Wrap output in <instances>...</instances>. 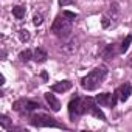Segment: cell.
<instances>
[{
  "mask_svg": "<svg viewBox=\"0 0 132 132\" xmlns=\"http://www.w3.org/2000/svg\"><path fill=\"white\" fill-rule=\"evenodd\" d=\"M42 78H44V81H47V79H48V75L44 72V73H42Z\"/></svg>",
  "mask_w": 132,
  "mask_h": 132,
  "instance_id": "22",
  "label": "cell"
},
{
  "mask_svg": "<svg viewBox=\"0 0 132 132\" xmlns=\"http://www.w3.org/2000/svg\"><path fill=\"white\" fill-rule=\"evenodd\" d=\"M13 16L17 19V20H22V19H25V16H27V8L25 6H22V5H16V6H13Z\"/></svg>",
  "mask_w": 132,
  "mask_h": 132,
  "instance_id": "12",
  "label": "cell"
},
{
  "mask_svg": "<svg viewBox=\"0 0 132 132\" xmlns=\"http://www.w3.org/2000/svg\"><path fill=\"white\" fill-rule=\"evenodd\" d=\"M51 31L61 39H67L72 33V20L69 17H65L64 14L57 16L51 25Z\"/></svg>",
  "mask_w": 132,
  "mask_h": 132,
  "instance_id": "2",
  "label": "cell"
},
{
  "mask_svg": "<svg viewBox=\"0 0 132 132\" xmlns=\"http://www.w3.org/2000/svg\"><path fill=\"white\" fill-rule=\"evenodd\" d=\"M0 126H2V129H5V130L13 129V124H11V121H10V118H8L6 115H2V117H0Z\"/></svg>",
  "mask_w": 132,
  "mask_h": 132,
  "instance_id": "14",
  "label": "cell"
},
{
  "mask_svg": "<svg viewBox=\"0 0 132 132\" xmlns=\"http://www.w3.org/2000/svg\"><path fill=\"white\" fill-rule=\"evenodd\" d=\"M126 64L129 65V67H132V54H130V56L127 57V61H126Z\"/></svg>",
  "mask_w": 132,
  "mask_h": 132,
  "instance_id": "21",
  "label": "cell"
},
{
  "mask_svg": "<svg viewBox=\"0 0 132 132\" xmlns=\"http://www.w3.org/2000/svg\"><path fill=\"white\" fill-rule=\"evenodd\" d=\"M19 57H20L22 62H28V61L33 57V51H31V50H23V51L19 53Z\"/></svg>",
  "mask_w": 132,
  "mask_h": 132,
  "instance_id": "16",
  "label": "cell"
},
{
  "mask_svg": "<svg viewBox=\"0 0 132 132\" xmlns=\"http://www.w3.org/2000/svg\"><path fill=\"white\" fill-rule=\"evenodd\" d=\"M17 36H19V39H20V42H23V44H27V42H30V39H31V34H30V31H28L27 28H22V30H19V33H17Z\"/></svg>",
  "mask_w": 132,
  "mask_h": 132,
  "instance_id": "13",
  "label": "cell"
},
{
  "mask_svg": "<svg viewBox=\"0 0 132 132\" xmlns=\"http://www.w3.org/2000/svg\"><path fill=\"white\" fill-rule=\"evenodd\" d=\"M69 113H70V118L75 120L81 115L86 113V98H79V96H75L70 104H69Z\"/></svg>",
  "mask_w": 132,
  "mask_h": 132,
  "instance_id": "4",
  "label": "cell"
},
{
  "mask_svg": "<svg viewBox=\"0 0 132 132\" xmlns=\"http://www.w3.org/2000/svg\"><path fill=\"white\" fill-rule=\"evenodd\" d=\"M47 57H48V53H47L44 48H40V47H37V48L33 51V59H34L36 62H45Z\"/></svg>",
  "mask_w": 132,
  "mask_h": 132,
  "instance_id": "10",
  "label": "cell"
},
{
  "mask_svg": "<svg viewBox=\"0 0 132 132\" xmlns=\"http://www.w3.org/2000/svg\"><path fill=\"white\" fill-rule=\"evenodd\" d=\"M45 101H47V104L50 106V109L53 110V112H59V109H61V103H59V100L53 95V93H45Z\"/></svg>",
  "mask_w": 132,
  "mask_h": 132,
  "instance_id": "9",
  "label": "cell"
},
{
  "mask_svg": "<svg viewBox=\"0 0 132 132\" xmlns=\"http://www.w3.org/2000/svg\"><path fill=\"white\" fill-rule=\"evenodd\" d=\"M115 93H117V96H118L120 101H127L129 96L132 95V86H130L129 82H124L123 86H120V87L115 90Z\"/></svg>",
  "mask_w": 132,
  "mask_h": 132,
  "instance_id": "7",
  "label": "cell"
},
{
  "mask_svg": "<svg viewBox=\"0 0 132 132\" xmlns=\"http://www.w3.org/2000/svg\"><path fill=\"white\" fill-rule=\"evenodd\" d=\"M107 76V69L104 67V65H100V67H95L90 73H87L82 79H81V87L84 90H96L101 82L104 81V78Z\"/></svg>",
  "mask_w": 132,
  "mask_h": 132,
  "instance_id": "1",
  "label": "cell"
},
{
  "mask_svg": "<svg viewBox=\"0 0 132 132\" xmlns=\"http://www.w3.org/2000/svg\"><path fill=\"white\" fill-rule=\"evenodd\" d=\"M31 124L36 127H61V124H57L54 121V118H51L50 115L45 113H34L31 115Z\"/></svg>",
  "mask_w": 132,
  "mask_h": 132,
  "instance_id": "3",
  "label": "cell"
},
{
  "mask_svg": "<svg viewBox=\"0 0 132 132\" xmlns=\"http://www.w3.org/2000/svg\"><path fill=\"white\" fill-rule=\"evenodd\" d=\"M42 22H44V17H42V14H34V16H33V23H34L36 27L42 25Z\"/></svg>",
  "mask_w": 132,
  "mask_h": 132,
  "instance_id": "18",
  "label": "cell"
},
{
  "mask_svg": "<svg viewBox=\"0 0 132 132\" xmlns=\"http://www.w3.org/2000/svg\"><path fill=\"white\" fill-rule=\"evenodd\" d=\"M117 100H118V96H117V93H100V95H96V98H95V101L100 104V106H106V107H113L115 104H117Z\"/></svg>",
  "mask_w": 132,
  "mask_h": 132,
  "instance_id": "6",
  "label": "cell"
},
{
  "mask_svg": "<svg viewBox=\"0 0 132 132\" xmlns=\"http://www.w3.org/2000/svg\"><path fill=\"white\" fill-rule=\"evenodd\" d=\"M118 53H121V51H120V48H117L115 45H107V47L103 50V56H104L106 59H112V57H115Z\"/></svg>",
  "mask_w": 132,
  "mask_h": 132,
  "instance_id": "11",
  "label": "cell"
},
{
  "mask_svg": "<svg viewBox=\"0 0 132 132\" xmlns=\"http://www.w3.org/2000/svg\"><path fill=\"white\" fill-rule=\"evenodd\" d=\"M73 0H59V5L61 6H67V5H72Z\"/></svg>",
  "mask_w": 132,
  "mask_h": 132,
  "instance_id": "20",
  "label": "cell"
},
{
  "mask_svg": "<svg viewBox=\"0 0 132 132\" xmlns=\"http://www.w3.org/2000/svg\"><path fill=\"white\" fill-rule=\"evenodd\" d=\"M86 113H92L93 117H96V118L106 121V115H104V113L101 112V109L98 107V103L93 101L92 98H86Z\"/></svg>",
  "mask_w": 132,
  "mask_h": 132,
  "instance_id": "5",
  "label": "cell"
},
{
  "mask_svg": "<svg viewBox=\"0 0 132 132\" xmlns=\"http://www.w3.org/2000/svg\"><path fill=\"white\" fill-rule=\"evenodd\" d=\"M62 14H64V16H65V17H69V19H70V20H75V19H76V17H78V16H76V14H75V13H70V11H64V13H62Z\"/></svg>",
  "mask_w": 132,
  "mask_h": 132,
  "instance_id": "19",
  "label": "cell"
},
{
  "mask_svg": "<svg viewBox=\"0 0 132 132\" xmlns=\"http://www.w3.org/2000/svg\"><path fill=\"white\" fill-rule=\"evenodd\" d=\"M130 44H132V36L129 34V36H126V39L121 42V47H120V51L121 53H124V51H127V48L130 47Z\"/></svg>",
  "mask_w": 132,
  "mask_h": 132,
  "instance_id": "17",
  "label": "cell"
},
{
  "mask_svg": "<svg viewBox=\"0 0 132 132\" xmlns=\"http://www.w3.org/2000/svg\"><path fill=\"white\" fill-rule=\"evenodd\" d=\"M72 87H73V84L70 81H59V82L51 86V90L56 92V93H65V92H69Z\"/></svg>",
  "mask_w": 132,
  "mask_h": 132,
  "instance_id": "8",
  "label": "cell"
},
{
  "mask_svg": "<svg viewBox=\"0 0 132 132\" xmlns=\"http://www.w3.org/2000/svg\"><path fill=\"white\" fill-rule=\"evenodd\" d=\"M113 20H115L113 17H110L109 14H104L103 19H101V25H103L104 28H110V27L113 25Z\"/></svg>",
  "mask_w": 132,
  "mask_h": 132,
  "instance_id": "15",
  "label": "cell"
}]
</instances>
